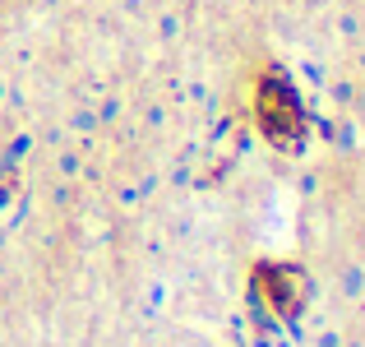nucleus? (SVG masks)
I'll use <instances>...</instances> for the list:
<instances>
[{
  "label": "nucleus",
  "instance_id": "1",
  "mask_svg": "<svg viewBox=\"0 0 365 347\" xmlns=\"http://www.w3.org/2000/svg\"><path fill=\"white\" fill-rule=\"evenodd\" d=\"M255 121L264 130L268 144L277 149H296L305 139V107L296 98V89L282 79V74H264L255 89Z\"/></svg>",
  "mask_w": 365,
  "mask_h": 347
},
{
  "label": "nucleus",
  "instance_id": "2",
  "mask_svg": "<svg viewBox=\"0 0 365 347\" xmlns=\"http://www.w3.org/2000/svg\"><path fill=\"white\" fill-rule=\"evenodd\" d=\"M255 287H259V296L273 306V315H282V320H292L305 306V273L292 268V264H264L255 273Z\"/></svg>",
  "mask_w": 365,
  "mask_h": 347
}]
</instances>
